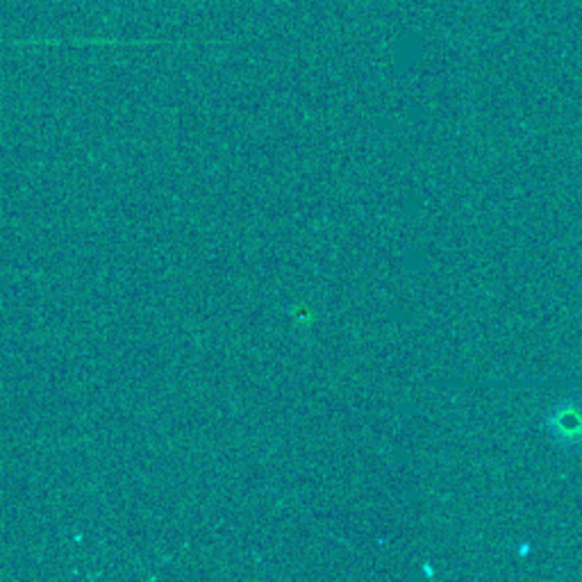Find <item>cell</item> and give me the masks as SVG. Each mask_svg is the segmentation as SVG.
<instances>
[{
    "mask_svg": "<svg viewBox=\"0 0 582 582\" xmlns=\"http://www.w3.org/2000/svg\"><path fill=\"white\" fill-rule=\"evenodd\" d=\"M544 428L559 448L582 446V405L564 401L546 415Z\"/></svg>",
    "mask_w": 582,
    "mask_h": 582,
    "instance_id": "1",
    "label": "cell"
}]
</instances>
